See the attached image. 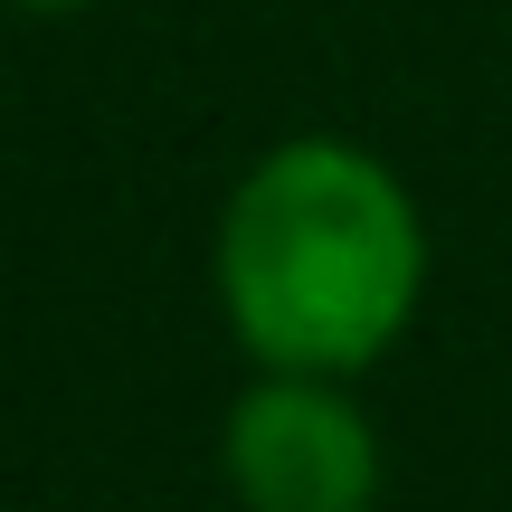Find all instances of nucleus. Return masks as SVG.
Instances as JSON below:
<instances>
[{
    "mask_svg": "<svg viewBox=\"0 0 512 512\" xmlns=\"http://www.w3.org/2000/svg\"><path fill=\"white\" fill-rule=\"evenodd\" d=\"M19 10H48L57 19V10H86V0H19Z\"/></svg>",
    "mask_w": 512,
    "mask_h": 512,
    "instance_id": "obj_3",
    "label": "nucleus"
},
{
    "mask_svg": "<svg viewBox=\"0 0 512 512\" xmlns=\"http://www.w3.org/2000/svg\"><path fill=\"white\" fill-rule=\"evenodd\" d=\"M209 275L256 370L351 380L408 332L427 294V219L380 152L294 133L228 190Z\"/></svg>",
    "mask_w": 512,
    "mask_h": 512,
    "instance_id": "obj_1",
    "label": "nucleus"
},
{
    "mask_svg": "<svg viewBox=\"0 0 512 512\" xmlns=\"http://www.w3.org/2000/svg\"><path fill=\"white\" fill-rule=\"evenodd\" d=\"M19 512H29V503H19Z\"/></svg>",
    "mask_w": 512,
    "mask_h": 512,
    "instance_id": "obj_4",
    "label": "nucleus"
},
{
    "mask_svg": "<svg viewBox=\"0 0 512 512\" xmlns=\"http://www.w3.org/2000/svg\"><path fill=\"white\" fill-rule=\"evenodd\" d=\"M228 494L247 512H370L380 503V427L361 418L342 380L313 370H266L238 389L219 427Z\"/></svg>",
    "mask_w": 512,
    "mask_h": 512,
    "instance_id": "obj_2",
    "label": "nucleus"
}]
</instances>
